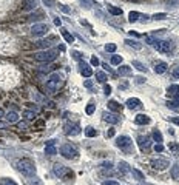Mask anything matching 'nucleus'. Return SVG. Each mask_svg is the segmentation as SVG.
Segmentation results:
<instances>
[{
	"label": "nucleus",
	"instance_id": "obj_5",
	"mask_svg": "<svg viewBox=\"0 0 179 185\" xmlns=\"http://www.w3.org/2000/svg\"><path fill=\"white\" fill-rule=\"evenodd\" d=\"M48 31H50V26H48L46 23H36V25L31 26V34H33L34 37H42V36H45Z\"/></svg>",
	"mask_w": 179,
	"mask_h": 185
},
{
	"label": "nucleus",
	"instance_id": "obj_52",
	"mask_svg": "<svg viewBox=\"0 0 179 185\" xmlns=\"http://www.w3.org/2000/svg\"><path fill=\"white\" fill-rule=\"evenodd\" d=\"M144 82H145L144 77H136V83H144Z\"/></svg>",
	"mask_w": 179,
	"mask_h": 185
},
{
	"label": "nucleus",
	"instance_id": "obj_47",
	"mask_svg": "<svg viewBox=\"0 0 179 185\" xmlns=\"http://www.w3.org/2000/svg\"><path fill=\"white\" fill-rule=\"evenodd\" d=\"M104 91H105V94H107V96L111 94V86H110V85H105V86H104Z\"/></svg>",
	"mask_w": 179,
	"mask_h": 185
},
{
	"label": "nucleus",
	"instance_id": "obj_53",
	"mask_svg": "<svg viewBox=\"0 0 179 185\" xmlns=\"http://www.w3.org/2000/svg\"><path fill=\"white\" fill-rule=\"evenodd\" d=\"M28 183H30V185H40V182H39V180H30Z\"/></svg>",
	"mask_w": 179,
	"mask_h": 185
},
{
	"label": "nucleus",
	"instance_id": "obj_4",
	"mask_svg": "<svg viewBox=\"0 0 179 185\" xmlns=\"http://www.w3.org/2000/svg\"><path fill=\"white\" fill-rule=\"evenodd\" d=\"M151 45L154 46V49L156 51H159V53H162V54H167V53H170L171 51V48H173V45L170 43V42H167V40H153L151 42Z\"/></svg>",
	"mask_w": 179,
	"mask_h": 185
},
{
	"label": "nucleus",
	"instance_id": "obj_48",
	"mask_svg": "<svg viewBox=\"0 0 179 185\" xmlns=\"http://www.w3.org/2000/svg\"><path fill=\"white\" fill-rule=\"evenodd\" d=\"M173 97H174V100H173V104H174L176 107H179V92H177V94H174Z\"/></svg>",
	"mask_w": 179,
	"mask_h": 185
},
{
	"label": "nucleus",
	"instance_id": "obj_36",
	"mask_svg": "<svg viewBox=\"0 0 179 185\" xmlns=\"http://www.w3.org/2000/svg\"><path fill=\"white\" fill-rule=\"evenodd\" d=\"M36 45H37V46H40V48H45V49H48V48H50V42H48V40H40V42H37Z\"/></svg>",
	"mask_w": 179,
	"mask_h": 185
},
{
	"label": "nucleus",
	"instance_id": "obj_32",
	"mask_svg": "<svg viewBox=\"0 0 179 185\" xmlns=\"http://www.w3.org/2000/svg\"><path fill=\"white\" fill-rule=\"evenodd\" d=\"M153 139H154L157 144H161V142H162V134H161V131H159V130H154V131H153Z\"/></svg>",
	"mask_w": 179,
	"mask_h": 185
},
{
	"label": "nucleus",
	"instance_id": "obj_16",
	"mask_svg": "<svg viewBox=\"0 0 179 185\" xmlns=\"http://www.w3.org/2000/svg\"><path fill=\"white\" fill-rule=\"evenodd\" d=\"M104 119L110 124H119V120H121L117 117V114H113V113H104Z\"/></svg>",
	"mask_w": 179,
	"mask_h": 185
},
{
	"label": "nucleus",
	"instance_id": "obj_21",
	"mask_svg": "<svg viewBox=\"0 0 179 185\" xmlns=\"http://www.w3.org/2000/svg\"><path fill=\"white\" fill-rule=\"evenodd\" d=\"M108 108H110L111 111H116V113L122 111V105H119L116 100H110V102H108Z\"/></svg>",
	"mask_w": 179,
	"mask_h": 185
},
{
	"label": "nucleus",
	"instance_id": "obj_11",
	"mask_svg": "<svg viewBox=\"0 0 179 185\" xmlns=\"http://www.w3.org/2000/svg\"><path fill=\"white\" fill-rule=\"evenodd\" d=\"M80 74H82L83 77H91V76H93V69L90 68L88 63L82 62V63H80Z\"/></svg>",
	"mask_w": 179,
	"mask_h": 185
},
{
	"label": "nucleus",
	"instance_id": "obj_60",
	"mask_svg": "<svg viewBox=\"0 0 179 185\" xmlns=\"http://www.w3.org/2000/svg\"><path fill=\"white\" fill-rule=\"evenodd\" d=\"M3 116H5V113H3V110H2V108H0V117H3Z\"/></svg>",
	"mask_w": 179,
	"mask_h": 185
},
{
	"label": "nucleus",
	"instance_id": "obj_40",
	"mask_svg": "<svg viewBox=\"0 0 179 185\" xmlns=\"http://www.w3.org/2000/svg\"><path fill=\"white\" fill-rule=\"evenodd\" d=\"M85 111H86V114H93V113H94V105H93V104H90V105L86 107Z\"/></svg>",
	"mask_w": 179,
	"mask_h": 185
},
{
	"label": "nucleus",
	"instance_id": "obj_2",
	"mask_svg": "<svg viewBox=\"0 0 179 185\" xmlns=\"http://www.w3.org/2000/svg\"><path fill=\"white\" fill-rule=\"evenodd\" d=\"M63 85L62 76L59 73H53L48 80H46V89H48V94H54L56 91H59V88Z\"/></svg>",
	"mask_w": 179,
	"mask_h": 185
},
{
	"label": "nucleus",
	"instance_id": "obj_8",
	"mask_svg": "<svg viewBox=\"0 0 179 185\" xmlns=\"http://www.w3.org/2000/svg\"><path fill=\"white\" fill-rule=\"evenodd\" d=\"M116 145L119 147V148H122V150H128L130 148V145H131V139L128 137V136H119L117 139H116Z\"/></svg>",
	"mask_w": 179,
	"mask_h": 185
},
{
	"label": "nucleus",
	"instance_id": "obj_19",
	"mask_svg": "<svg viewBox=\"0 0 179 185\" xmlns=\"http://www.w3.org/2000/svg\"><path fill=\"white\" fill-rule=\"evenodd\" d=\"M5 119H6L8 124H16V122L19 120V114H17L16 111H10V113L5 116Z\"/></svg>",
	"mask_w": 179,
	"mask_h": 185
},
{
	"label": "nucleus",
	"instance_id": "obj_23",
	"mask_svg": "<svg viewBox=\"0 0 179 185\" xmlns=\"http://www.w3.org/2000/svg\"><path fill=\"white\" fill-rule=\"evenodd\" d=\"M85 134H86L88 137H96V136H97V130H94L93 127H86V128H85Z\"/></svg>",
	"mask_w": 179,
	"mask_h": 185
},
{
	"label": "nucleus",
	"instance_id": "obj_31",
	"mask_svg": "<svg viewBox=\"0 0 179 185\" xmlns=\"http://www.w3.org/2000/svg\"><path fill=\"white\" fill-rule=\"evenodd\" d=\"M108 11H110L113 16H121V14H122V10H121V8H116V6H108Z\"/></svg>",
	"mask_w": 179,
	"mask_h": 185
},
{
	"label": "nucleus",
	"instance_id": "obj_45",
	"mask_svg": "<svg viewBox=\"0 0 179 185\" xmlns=\"http://www.w3.org/2000/svg\"><path fill=\"white\" fill-rule=\"evenodd\" d=\"M99 63H101V62H99L97 57H91V65H93V66H97Z\"/></svg>",
	"mask_w": 179,
	"mask_h": 185
},
{
	"label": "nucleus",
	"instance_id": "obj_57",
	"mask_svg": "<svg viewBox=\"0 0 179 185\" xmlns=\"http://www.w3.org/2000/svg\"><path fill=\"white\" fill-rule=\"evenodd\" d=\"M22 128H26V124H25V122L19 124V130H22Z\"/></svg>",
	"mask_w": 179,
	"mask_h": 185
},
{
	"label": "nucleus",
	"instance_id": "obj_39",
	"mask_svg": "<svg viewBox=\"0 0 179 185\" xmlns=\"http://www.w3.org/2000/svg\"><path fill=\"white\" fill-rule=\"evenodd\" d=\"M165 17H167V14H165V13H159V14H154V16H153V19H154V20H164Z\"/></svg>",
	"mask_w": 179,
	"mask_h": 185
},
{
	"label": "nucleus",
	"instance_id": "obj_46",
	"mask_svg": "<svg viewBox=\"0 0 179 185\" xmlns=\"http://www.w3.org/2000/svg\"><path fill=\"white\" fill-rule=\"evenodd\" d=\"M173 77H174V79H179V66H176V68L173 69Z\"/></svg>",
	"mask_w": 179,
	"mask_h": 185
},
{
	"label": "nucleus",
	"instance_id": "obj_50",
	"mask_svg": "<svg viewBox=\"0 0 179 185\" xmlns=\"http://www.w3.org/2000/svg\"><path fill=\"white\" fill-rule=\"evenodd\" d=\"M177 174H179V165H174V170H173V176H174V177H177Z\"/></svg>",
	"mask_w": 179,
	"mask_h": 185
},
{
	"label": "nucleus",
	"instance_id": "obj_6",
	"mask_svg": "<svg viewBox=\"0 0 179 185\" xmlns=\"http://www.w3.org/2000/svg\"><path fill=\"white\" fill-rule=\"evenodd\" d=\"M60 154H62L65 159H74V157L77 156V151H76V148L71 147L70 144H65V145L60 147Z\"/></svg>",
	"mask_w": 179,
	"mask_h": 185
},
{
	"label": "nucleus",
	"instance_id": "obj_41",
	"mask_svg": "<svg viewBox=\"0 0 179 185\" xmlns=\"http://www.w3.org/2000/svg\"><path fill=\"white\" fill-rule=\"evenodd\" d=\"M53 68H56V66H53V65H46V66H42V68H40V73H46V71H51Z\"/></svg>",
	"mask_w": 179,
	"mask_h": 185
},
{
	"label": "nucleus",
	"instance_id": "obj_54",
	"mask_svg": "<svg viewBox=\"0 0 179 185\" xmlns=\"http://www.w3.org/2000/svg\"><path fill=\"white\" fill-rule=\"evenodd\" d=\"M6 125H8V122H0V130H3V128H6Z\"/></svg>",
	"mask_w": 179,
	"mask_h": 185
},
{
	"label": "nucleus",
	"instance_id": "obj_13",
	"mask_svg": "<svg viewBox=\"0 0 179 185\" xmlns=\"http://www.w3.org/2000/svg\"><path fill=\"white\" fill-rule=\"evenodd\" d=\"M151 140H150V137H147V136H139L137 137V144H139V147H141V150H147L151 144H150Z\"/></svg>",
	"mask_w": 179,
	"mask_h": 185
},
{
	"label": "nucleus",
	"instance_id": "obj_14",
	"mask_svg": "<svg viewBox=\"0 0 179 185\" xmlns=\"http://www.w3.org/2000/svg\"><path fill=\"white\" fill-rule=\"evenodd\" d=\"M68 136H76V134H79L80 133V127L77 125V124H74V125H66V131H65Z\"/></svg>",
	"mask_w": 179,
	"mask_h": 185
},
{
	"label": "nucleus",
	"instance_id": "obj_37",
	"mask_svg": "<svg viewBox=\"0 0 179 185\" xmlns=\"http://www.w3.org/2000/svg\"><path fill=\"white\" fill-rule=\"evenodd\" d=\"M0 185H17L13 179H2L0 180Z\"/></svg>",
	"mask_w": 179,
	"mask_h": 185
},
{
	"label": "nucleus",
	"instance_id": "obj_1",
	"mask_svg": "<svg viewBox=\"0 0 179 185\" xmlns=\"http://www.w3.org/2000/svg\"><path fill=\"white\" fill-rule=\"evenodd\" d=\"M14 165H16L17 171H20L23 176H33L36 173V165L30 159H19Z\"/></svg>",
	"mask_w": 179,
	"mask_h": 185
},
{
	"label": "nucleus",
	"instance_id": "obj_20",
	"mask_svg": "<svg viewBox=\"0 0 179 185\" xmlns=\"http://www.w3.org/2000/svg\"><path fill=\"white\" fill-rule=\"evenodd\" d=\"M36 8V0H23V11H33Z\"/></svg>",
	"mask_w": 179,
	"mask_h": 185
},
{
	"label": "nucleus",
	"instance_id": "obj_33",
	"mask_svg": "<svg viewBox=\"0 0 179 185\" xmlns=\"http://www.w3.org/2000/svg\"><path fill=\"white\" fill-rule=\"evenodd\" d=\"M102 170L111 173V171H113V163H111V162H104V163H102Z\"/></svg>",
	"mask_w": 179,
	"mask_h": 185
},
{
	"label": "nucleus",
	"instance_id": "obj_22",
	"mask_svg": "<svg viewBox=\"0 0 179 185\" xmlns=\"http://www.w3.org/2000/svg\"><path fill=\"white\" fill-rule=\"evenodd\" d=\"M125 43H127L128 46L134 48V49H141V48H142V45H141L139 42H136V40H131V39H127V40H125Z\"/></svg>",
	"mask_w": 179,
	"mask_h": 185
},
{
	"label": "nucleus",
	"instance_id": "obj_29",
	"mask_svg": "<svg viewBox=\"0 0 179 185\" xmlns=\"http://www.w3.org/2000/svg\"><path fill=\"white\" fill-rule=\"evenodd\" d=\"M23 117H25L26 120H34V119H36V113L26 110V111H23Z\"/></svg>",
	"mask_w": 179,
	"mask_h": 185
},
{
	"label": "nucleus",
	"instance_id": "obj_43",
	"mask_svg": "<svg viewBox=\"0 0 179 185\" xmlns=\"http://www.w3.org/2000/svg\"><path fill=\"white\" fill-rule=\"evenodd\" d=\"M168 6H179V0H168Z\"/></svg>",
	"mask_w": 179,
	"mask_h": 185
},
{
	"label": "nucleus",
	"instance_id": "obj_30",
	"mask_svg": "<svg viewBox=\"0 0 179 185\" xmlns=\"http://www.w3.org/2000/svg\"><path fill=\"white\" fill-rule=\"evenodd\" d=\"M139 16H141V14H139L137 11H131V13L128 14V20H130V22L133 23V22H136V20L139 19Z\"/></svg>",
	"mask_w": 179,
	"mask_h": 185
},
{
	"label": "nucleus",
	"instance_id": "obj_18",
	"mask_svg": "<svg viewBox=\"0 0 179 185\" xmlns=\"http://www.w3.org/2000/svg\"><path fill=\"white\" fill-rule=\"evenodd\" d=\"M119 74L121 76H131L133 74V69H131V66H128V65H119Z\"/></svg>",
	"mask_w": 179,
	"mask_h": 185
},
{
	"label": "nucleus",
	"instance_id": "obj_58",
	"mask_svg": "<svg viewBox=\"0 0 179 185\" xmlns=\"http://www.w3.org/2000/svg\"><path fill=\"white\" fill-rule=\"evenodd\" d=\"M167 105H168V107H170V108H177V107H176V105H174V104H173V102H168V104H167Z\"/></svg>",
	"mask_w": 179,
	"mask_h": 185
},
{
	"label": "nucleus",
	"instance_id": "obj_17",
	"mask_svg": "<svg viewBox=\"0 0 179 185\" xmlns=\"http://www.w3.org/2000/svg\"><path fill=\"white\" fill-rule=\"evenodd\" d=\"M45 153H46L48 156H54V154H57V148L54 147V140H50V142L46 144Z\"/></svg>",
	"mask_w": 179,
	"mask_h": 185
},
{
	"label": "nucleus",
	"instance_id": "obj_44",
	"mask_svg": "<svg viewBox=\"0 0 179 185\" xmlns=\"http://www.w3.org/2000/svg\"><path fill=\"white\" fill-rule=\"evenodd\" d=\"M102 185H119V182L117 180H105Z\"/></svg>",
	"mask_w": 179,
	"mask_h": 185
},
{
	"label": "nucleus",
	"instance_id": "obj_15",
	"mask_svg": "<svg viewBox=\"0 0 179 185\" xmlns=\"http://www.w3.org/2000/svg\"><path fill=\"white\" fill-rule=\"evenodd\" d=\"M167 71V63L165 62H156L154 63V73L156 74H164Z\"/></svg>",
	"mask_w": 179,
	"mask_h": 185
},
{
	"label": "nucleus",
	"instance_id": "obj_9",
	"mask_svg": "<svg viewBox=\"0 0 179 185\" xmlns=\"http://www.w3.org/2000/svg\"><path fill=\"white\" fill-rule=\"evenodd\" d=\"M53 171H54V174L59 176V177H65V176L68 174V168L63 167L62 163H56V165L53 167Z\"/></svg>",
	"mask_w": 179,
	"mask_h": 185
},
{
	"label": "nucleus",
	"instance_id": "obj_27",
	"mask_svg": "<svg viewBox=\"0 0 179 185\" xmlns=\"http://www.w3.org/2000/svg\"><path fill=\"white\" fill-rule=\"evenodd\" d=\"M133 66L136 68V69H139V71H147V68H145V65L142 63V62H139V60H133Z\"/></svg>",
	"mask_w": 179,
	"mask_h": 185
},
{
	"label": "nucleus",
	"instance_id": "obj_24",
	"mask_svg": "<svg viewBox=\"0 0 179 185\" xmlns=\"http://www.w3.org/2000/svg\"><path fill=\"white\" fill-rule=\"evenodd\" d=\"M62 36H63V39H65L68 43H73V42H74V36H73V34H70L66 30H62Z\"/></svg>",
	"mask_w": 179,
	"mask_h": 185
},
{
	"label": "nucleus",
	"instance_id": "obj_34",
	"mask_svg": "<svg viewBox=\"0 0 179 185\" xmlns=\"http://www.w3.org/2000/svg\"><path fill=\"white\" fill-rule=\"evenodd\" d=\"M133 174H134V177L137 179V180H144V174L139 171V170H136V168H133V170H130Z\"/></svg>",
	"mask_w": 179,
	"mask_h": 185
},
{
	"label": "nucleus",
	"instance_id": "obj_51",
	"mask_svg": "<svg viewBox=\"0 0 179 185\" xmlns=\"http://www.w3.org/2000/svg\"><path fill=\"white\" fill-rule=\"evenodd\" d=\"M170 120H171L173 124H176V125H179V117H170Z\"/></svg>",
	"mask_w": 179,
	"mask_h": 185
},
{
	"label": "nucleus",
	"instance_id": "obj_38",
	"mask_svg": "<svg viewBox=\"0 0 179 185\" xmlns=\"http://www.w3.org/2000/svg\"><path fill=\"white\" fill-rule=\"evenodd\" d=\"M116 48H117V46H116L114 43H107V45H105V49H107L108 53H114Z\"/></svg>",
	"mask_w": 179,
	"mask_h": 185
},
{
	"label": "nucleus",
	"instance_id": "obj_42",
	"mask_svg": "<svg viewBox=\"0 0 179 185\" xmlns=\"http://www.w3.org/2000/svg\"><path fill=\"white\" fill-rule=\"evenodd\" d=\"M154 151H156V153H162V151H164V145H162V144H156V145H154Z\"/></svg>",
	"mask_w": 179,
	"mask_h": 185
},
{
	"label": "nucleus",
	"instance_id": "obj_7",
	"mask_svg": "<svg viewBox=\"0 0 179 185\" xmlns=\"http://www.w3.org/2000/svg\"><path fill=\"white\" fill-rule=\"evenodd\" d=\"M150 165L154 168V170H165L168 165H170V162L167 160V159H151L150 160Z\"/></svg>",
	"mask_w": 179,
	"mask_h": 185
},
{
	"label": "nucleus",
	"instance_id": "obj_35",
	"mask_svg": "<svg viewBox=\"0 0 179 185\" xmlns=\"http://www.w3.org/2000/svg\"><path fill=\"white\" fill-rule=\"evenodd\" d=\"M122 63V57L121 56H113L111 57V65H121Z\"/></svg>",
	"mask_w": 179,
	"mask_h": 185
},
{
	"label": "nucleus",
	"instance_id": "obj_3",
	"mask_svg": "<svg viewBox=\"0 0 179 185\" xmlns=\"http://www.w3.org/2000/svg\"><path fill=\"white\" fill-rule=\"evenodd\" d=\"M59 56V49H43V51H39V53H36L34 54V59L37 60V62H46V63H50V62H53L56 57Z\"/></svg>",
	"mask_w": 179,
	"mask_h": 185
},
{
	"label": "nucleus",
	"instance_id": "obj_25",
	"mask_svg": "<svg viewBox=\"0 0 179 185\" xmlns=\"http://www.w3.org/2000/svg\"><path fill=\"white\" fill-rule=\"evenodd\" d=\"M96 80H97L99 83H105V80H107V74H105L104 71H97V73H96Z\"/></svg>",
	"mask_w": 179,
	"mask_h": 185
},
{
	"label": "nucleus",
	"instance_id": "obj_49",
	"mask_svg": "<svg viewBox=\"0 0 179 185\" xmlns=\"http://www.w3.org/2000/svg\"><path fill=\"white\" fill-rule=\"evenodd\" d=\"M113 136H114V128H110L107 131V137H113Z\"/></svg>",
	"mask_w": 179,
	"mask_h": 185
},
{
	"label": "nucleus",
	"instance_id": "obj_56",
	"mask_svg": "<svg viewBox=\"0 0 179 185\" xmlns=\"http://www.w3.org/2000/svg\"><path fill=\"white\" fill-rule=\"evenodd\" d=\"M54 23H56L57 26H60V25H62V20H60V19H56V20H54Z\"/></svg>",
	"mask_w": 179,
	"mask_h": 185
},
{
	"label": "nucleus",
	"instance_id": "obj_26",
	"mask_svg": "<svg viewBox=\"0 0 179 185\" xmlns=\"http://www.w3.org/2000/svg\"><path fill=\"white\" fill-rule=\"evenodd\" d=\"M167 91H168V94L174 96V94H177V92H179V85H170L167 88Z\"/></svg>",
	"mask_w": 179,
	"mask_h": 185
},
{
	"label": "nucleus",
	"instance_id": "obj_28",
	"mask_svg": "<svg viewBox=\"0 0 179 185\" xmlns=\"http://www.w3.org/2000/svg\"><path fill=\"white\" fill-rule=\"evenodd\" d=\"M119 171L122 173V174H125V173H128L130 171V168H128V163L127 162H119Z\"/></svg>",
	"mask_w": 179,
	"mask_h": 185
},
{
	"label": "nucleus",
	"instance_id": "obj_12",
	"mask_svg": "<svg viewBox=\"0 0 179 185\" xmlns=\"http://www.w3.org/2000/svg\"><path fill=\"white\" fill-rule=\"evenodd\" d=\"M134 122H136L137 125H148V124L151 122V119H150L147 114H137V116L134 117Z\"/></svg>",
	"mask_w": 179,
	"mask_h": 185
},
{
	"label": "nucleus",
	"instance_id": "obj_55",
	"mask_svg": "<svg viewBox=\"0 0 179 185\" xmlns=\"http://www.w3.org/2000/svg\"><path fill=\"white\" fill-rule=\"evenodd\" d=\"M85 86H86V88H91V86H93V83L90 82V80H86V82H85Z\"/></svg>",
	"mask_w": 179,
	"mask_h": 185
},
{
	"label": "nucleus",
	"instance_id": "obj_10",
	"mask_svg": "<svg viewBox=\"0 0 179 185\" xmlns=\"http://www.w3.org/2000/svg\"><path fill=\"white\" fill-rule=\"evenodd\" d=\"M130 110H139L141 107H142V102L139 100V99H136V97H131V99H128L127 100V104H125Z\"/></svg>",
	"mask_w": 179,
	"mask_h": 185
},
{
	"label": "nucleus",
	"instance_id": "obj_59",
	"mask_svg": "<svg viewBox=\"0 0 179 185\" xmlns=\"http://www.w3.org/2000/svg\"><path fill=\"white\" fill-rule=\"evenodd\" d=\"M60 8H62V11H65V13H68V11H70V10H68V8H66V6H63V5H62V6H60Z\"/></svg>",
	"mask_w": 179,
	"mask_h": 185
}]
</instances>
